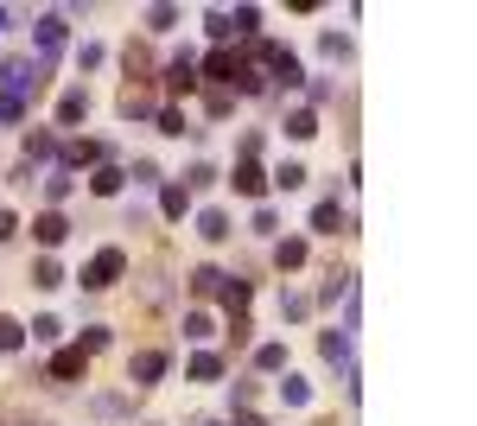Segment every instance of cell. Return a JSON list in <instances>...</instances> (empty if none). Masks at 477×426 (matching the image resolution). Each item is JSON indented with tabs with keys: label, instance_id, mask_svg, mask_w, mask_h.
Returning <instances> with one entry per match:
<instances>
[{
	"label": "cell",
	"instance_id": "37",
	"mask_svg": "<svg viewBox=\"0 0 477 426\" xmlns=\"http://www.w3.org/2000/svg\"><path fill=\"white\" fill-rule=\"evenodd\" d=\"M102 343H108V325H83V343H77V350H83V357H96V350H102Z\"/></svg>",
	"mask_w": 477,
	"mask_h": 426
},
{
	"label": "cell",
	"instance_id": "35",
	"mask_svg": "<svg viewBox=\"0 0 477 426\" xmlns=\"http://www.w3.org/2000/svg\"><path fill=\"white\" fill-rule=\"evenodd\" d=\"M0 121H7V127H20V121H26V102H20V96H7V90H0Z\"/></svg>",
	"mask_w": 477,
	"mask_h": 426
},
{
	"label": "cell",
	"instance_id": "2",
	"mask_svg": "<svg viewBox=\"0 0 477 426\" xmlns=\"http://www.w3.org/2000/svg\"><path fill=\"white\" fill-rule=\"evenodd\" d=\"M121 274H127V255L121 248H96V261L83 267V293H108Z\"/></svg>",
	"mask_w": 477,
	"mask_h": 426
},
{
	"label": "cell",
	"instance_id": "48",
	"mask_svg": "<svg viewBox=\"0 0 477 426\" xmlns=\"http://www.w3.org/2000/svg\"><path fill=\"white\" fill-rule=\"evenodd\" d=\"M230 426H261V413H248V407H242V413H236Z\"/></svg>",
	"mask_w": 477,
	"mask_h": 426
},
{
	"label": "cell",
	"instance_id": "41",
	"mask_svg": "<svg viewBox=\"0 0 477 426\" xmlns=\"http://www.w3.org/2000/svg\"><path fill=\"white\" fill-rule=\"evenodd\" d=\"M147 26H153V32H172L178 13H172V7H147Z\"/></svg>",
	"mask_w": 477,
	"mask_h": 426
},
{
	"label": "cell",
	"instance_id": "29",
	"mask_svg": "<svg viewBox=\"0 0 477 426\" xmlns=\"http://www.w3.org/2000/svg\"><path fill=\"white\" fill-rule=\"evenodd\" d=\"M71 185H77V178H71V172H64V166H57V172L45 178V197H51V210H57L64 197H71Z\"/></svg>",
	"mask_w": 477,
	"mask_h": 426
},
{
	"label": "cell",
	"instance_id": "22",
	"mask_svg": "<svg viewBox=\"0 0 477 426\" xmlns=\"http://www.w3.org/2000/svg\"><path fill=\"white\" fill-rule=\"evenodd\" d=\"M337 293H351V274H344V267H331V274H325L318 300H325V306H337Z\"/></svg>",
	"mask_w": 477,
	"mask_h": 426
},
{
	"label": "cell",
	"instance_id": "4",
	"mask_svg": "<svg viewBox=\"0 0 477 426\" xmlns=\"http://www.w3.org/2000/svg\"><path fill=\"white\" fill-rule=\"evenodd\" d=\"M204 77H217V83H236V77H242V51H236V45H217L211 57H204ZM204 77H197V83H204Z\"/></svg>",
	"mask_w": 477,
	"mask_h": 426
},
{
	"label": "cell",
	"instance_id": "23",
	"mask_svg": "<svg viewBox=\"0 0 477 426\" xmlns=\"http://www.w3.org/2000/svg\"><path fill=\"white\" fill-rule=\"evenodd\" d=\"M306 178H312V172H306V166H299V160H287V166H281V172H274V178H267V185H281V191H299V185H306Z\"/></svg>",
	"mask_w": 477,
	"mask_h": 426
},
{
	"label": "cell",
	"instance_id": "45",
	"mask_svg": "<svg viewBox=\"0 0 477 426\" xmlns=\"http://www.w3.org/2000/svg\"><path fill=\"white\" fill-rule=\"evenodd\" d=\"M274 230H281V217H274V210L261 204V210H255V236H274Z\"/></svg>",
	"mask_w": 477,
	"mask_h": 426
},
{
	"label": "cell",
	"instance_id": "21",
	"mask_svg": "<svg viewBox=\"0 0 477 426\" xmlns=\"http://www.w3.org/2000/svg\"><path fill=\"white\" fill-rule=\"evenodd\" d=\"M274 261H281V274H293V267H306V242H299V236H287V242L274 248Z\"/></svg>",
	"mask_w": 477,
	"mask_h": 426
},
{
	"label": "cell",
	"instance_id": "40",
	"mask_svg": "<svg viewBox=\"0 0 477 426\" xmlns=\"http://www.w3.org/2000/svg\"><path fill=\"white\" fill-rule=\"evenodd\" d=\"M217 325H211V312H185V337H211Z\"/></svg>",
	"mask_w": 477,
	"mask_h": 426
},
{
	"label": "cell",
	"instance_id": "27",
	"mask_svg": "<svg viewBox=\"0 0 477 426\" xmlns=\"http://www.w3.org/2000/svg\"><path fill=\"white\" fill-rule=\"evenodd\" d=\"M217 376H223V357H211V350L191 357V382H217Z\"/></svg>",
	"mask_w": 477,
	"mask_h": 426
},
{
	"label": "cell",
	"instance_id": "47",
	"mask_svg": "<svg viewBox=\"0 0 477 426\" xmlns=\"http://www.w3.org/2000/svg\"><path fill=\"white\" fill-rule=\"evenodd\" d=\"M20 236V217H13V210H0V242H13Z\"/></svg>",
	"mask_w": 477,
	"mask_h": 426
},
{
	"label": "cell",
	"instance_id": "50",
	"mask_svg": "<svg viewBox=\"0 0 477 426\" xmlns=\"http://www.w3.org/2000/svg\"><path fill=\"white\" fill-rule=\"evenodd\" d=\"M20 426H51V420H20Z\"/></svg>",
	"mask_w": 477,
	"mask_h": 426
},
{
	"label": "cell",
	"instance_id": "13",
	"mask_svg": "<svg viewBox=\"0 0 477 426\" xmlns=\"http://www.w3.org/2000/svg\"><path fill=\"white\" fill-rule=\"evenodd\" d=\"M318 350H325V363H331V369H351V331H325Z\"/></svg>",
	"mask_w": 477,
	"mask_h": 426
},
{
	"label": "cell",
	"instance_id": "20",
	"mask_svg": "<svg viewBox=\"0 0 477 426\" xmlns=\"http://www.w3.org/2000/svg\"><path fill=\"white\" fill-rule=\"evenodd\" d=\"M127 77H134V83L153 77V51H147V45H127Z\"/></svg>",
	"mask_w": 477,
	"mask_h": 426
},
{
	"label": "cell",
	"instance_id": "28",
	"mask_svg": "<svg viewBox=\"0 0 477 426\" xmlns=\"http://www.w3.org/2000/svg\"><path fill=\"white\" fill-rule=\"evenodd\" d=\"M32 287H64V267L45 255V261H32Z\"/></svg>",
	"mask_w": 477,
	"mask_h": 426
},
{
	"label": "cell",
	"instance_id": "3",
	"mask_svg": "<svg viewBox=\"0 0 477 426\" xmlns=\"http://www.w3.org/2000/svg\"><path fill=\"white\" fill-rule=\"evenodd\" d=\"M57 153H64V172H71V178H77L83 166L96 172L102 160H115V147H108V140H64V147H57Z\"/></svg>",
	"mask_w": 477,
	"mask_h": 426
},
{
	"label": "cell",
	"instance_id": "30",
	"mask_svg": "<svg viewBox=\"0 0 477 426\" xmlns=\"http://www.w3.org/2000/svg\"><path fill=\"white\" fill-rule=\"evenodd\" d=\"M185 204H191L185 185H166V191H160V210H166V217H185Z\"/></svg>",
	"mask_w": 477,
	"mask_h": 426
},
{
	"label": "cell",
	"instance_id": "31",
	"mask_svg": "<svg viewBox=\"0 0 477 426\" xmlns=\"http://www.w3.org/2000/svg\"><path fill=\"white\" fill-rule=\"evenodd\" d=\"M255 26H261L255 7H236V13H230V32H236V39H255Z\"/></svg>",
	"mask_w": 477,
	"mask_h": 426
},
{
	"label": "cell",
	"instance_id": "8",
	"mask_svg": "<svg viewBox=\"0 0 477 426\" xmlns=\"http://www.w3.org/2000/svg\"><path fill=\"white\" fill-rule=\"evenodd\" d=\"M166 90H172V96H191V90H197V64H191V51H178V57L166 64Z\"/></svg>",
	"mask_w": 477,
	"mask_h": 426
},
{
	"label": "cell",
	"instance_id": "33",
	"mask_svg": "<svg viewBox=\"0 0 477 426\" xmlns=\"http://www.w3.org/2000/svg\"><path fill=\"white\" fill-rule=\"evenodd\" d=\"M20 343H26V325L0 312V350H20Z\"/></svg>",
	"mask_w": 477,
	"mask_h": 426
},
{
	"label": "cell",
	"instance_id": "11",
	"mask_svg": "<svg viewBox=\"0 0 477 426\" xmlns=\"http://www.w3.org/2000/svg\"><path fill=\"white\" fill-rule=\"evenodd\" d=\"M230 185H236L242 197H261V191H267V172H261L255 160H236V172H230Z\"/></svg>",
	"mask_w": 477,
	"mask_h": 426
},
{
	"label": "cell",
	"instance_id": "24",
	"mask_svg": "<svg viewBox=\"0 0 477 426\" xmlns=\"http://www.w3.org/2000/svg\"><path fill=\"white\" fill-rule=\"evenodd\" d=\"M160 134H172V140H185V134H197V127L185 121V109H160Z\"/></svg>",
	"mask_w": 477,
	"mask_h": 426
},
{
	"label": "cell",
	"instance_id": "18",
	"mask_svg": "<svg viewBox=\"0 0 477 426\" xmlns=\"http://www.w3.org/2000/svg\"><path fill=\"white\" fill-rule=\"evenodd\" d=\"M255 369H261V376H281V369H287V343H261V350H255Z\"/></svg>",
	"mask_w": 477,
	"mask_h": 426
},
{
	"label": "cell",
	"instance_id": "44",
	"mask_svg": "<svg viewBox=\"0 0 477 426\" xmlns=\"http://www.w3.org/2000/svg\"><path fill=\"white\" fill-rule=\"evenodd\" d=\"M204 26H211V39H217V45H230V39H236V32H230V13H211Z\"/></svg>",
	"mask_w": 477,
	"mask_h": 426
},
{
	"label": "cell",
	"instance_id": "39",
	"mask_svg": "<svg viewBox=\"0 0 477 426\" xmlns=\"http://www.w3.org/2000/svg\"><path fill=\"white\" fill-rule=\"evenodd\" d=\"M217 185V166H191V178H185V191H211Z\"/></svg>",
	"mask_w": 477,
	"mask_h": 426
},
{
	"label": "cell",
	"instance_id": "25",
	"mask_svg": "<svg viewBox=\"0 0 477 426\" xmlns=\"http://www.w3.org/2000/svg\"><path fill=\"white\" fill-rule=\"evenodd\" d=\"M312 134H318V115H312V109L287 115V140H312Z\"/></svg>",
	"mask_w": 477,
	"mask_h": 426
},
{
	"label": "cell",
	"instance_id": "36",
	"mask_svg": "<svg viewBox=\"0 0 477 426\" xmlns=\"http://www.w3.org/2000/svg\"><path fill=\"white\" fill-rule=\"evenodd\" d=\"M166 293H172V287H166V267H160V261H153V267H147V300H153V306H160V300H166Z\"/></svg>",
	"mask_w": 477,
	"mask_h": 426
},
{
	"label": "cell",
	"instance_id": "46",
	"mask_svg": "<svg viewBox=\"0 0 477 426\" xmlns=\"http://www.w3.org/2000/svg\"><path fill=\"white\" fill-rule=\"evenodd\" d=\"M96 64H102V45L83 39V45H77V70H96Z\"/></svg>",
	"mask_w": 477,
	"mask_h": 426
},
{
	"label": "cell",
	"instance_id": "12",
	"mask_svg": "<svg viewBox=\"0 0 477 426\" xmlns=\"http://www.w3.org/2000/svg\"><path fill=\"white\" fill-rule=\"evenodd\" d=\"M77 121H90V96L83 90H64L57 96V127H77Z\"/></svg>",
	"mask_w": 477,
	"mask_h": 426
},
{
	"label": "cell",
	"instance_id": "19",
	"mask_svg": "<svg viewBox=\"0 0 477 426\" xmlns=\"http://www.w3.org/2000/svg\"><path fill=\"white\" fill-rule=\"evenodd\" d=\"M197 236H204V242H230V217H223V210H204V217H197Z\"/></svg>",
	"mask_w": 477,
	"mask_h": 426
},
{
	"label": "cell",
	"instance_id": "14",
	"mask_svg": "<svg viewBox=\"0 0 477 426\" xmlns=\"http://www.w3.org/2000/svg\"><path fill=\"white\" fill-rule=\"evenodd\" d=\"M312 230H318V236H337V230H351V217L337 210V197H325V204L312 210Z\"/></svg>",
	"mask_w": 477,
	"mask_h": 426
},
{
	"label": "cell",
	"instance_id": "32",
	"mask_svg": "<svg viewBox=\"0 0 477 426\" xmlns=\"http://www.w3.org/2000/svg\"><path fill=\"white\" fill-rule=\"evenodd\" d=\"M90 413H96V420H121V413H127V401H121V395H96V401H90Z\"/></svg>",
	"mask_w": 477,
	"mask_h": 426
},
{
	"label": "cell",
	"instance_id": "38",
	"mask_svg": "<svg viewBox=\"0 0 477 426\" xmlns=\"http://www.w3.org/2000/svg\"><path fill=\"white\" fill-rule=\"evenodd\" d=\"M306 312H312L306 293H281V318H306Z\"/></svg>",
	"mask_w": 477,
	"mask_h": 426
},
{
	"label": "cell",
	"instance_id": "7",
	"mask_svg": "<svg viewBox=\"0 0 477 426\" xmlns=\"http://www.w3.org/2000/svg\"><path fill=\"white\" fill-rule=\"evenodd\" d=\"M115 109H121V121H141V115H153V90H147V83H127V90L115 96Z\"/></svg>",
	"mask_w": 477,
	"mask_h": 426
},
{
	"label": "cell",
	"instance_id": "42",
	"mask_svg": "<svg viewBox=\"0 0 477 426\" xmlns=\"http://www.w3.org/2000/svg\"><path fill=\"white\" fill-rule=\"evenodd\" d=\"M57 331H64L57 318H32V343H57Z\"/></svg>",
	"mask_w": 477,
	"mask_h": 426
},
{
	"label": "cell",
	"instance_id": "34",
	"mask_svg": "<svg viewBox=\"0 0 477 426\" xmlns=\"http://www.w3.org/2000/svg\"><path fill=\"white\" fill-rule=\"evenodd\" d=\"M318 45H325V57H331V64H344V57H351V39H344V32H325Z\"/></svg>",
	"mask_w": 477,
	"mask_h": 426
},
{
	"label": "cell",
	"instance_id": "10",
	"mask_svg": "<svg viewBox=\"0 0 477 426\" xmlns=\"http://www.w3.org/2000/svg\"><path fill=\"white\" fill-rule=\"evenodd\" d=\"M83 369H90V357L71 343V350H57V357H51V369H45V376H51V382H77Z\"/></svg>",
	"mask_w": 477,
	"mask_h": 426
},
{
	"label": "cell",
	"instance_id": "16",
	"mask_svg": "<svg viewBox=\"0 0 477 426\" xmlns=\"http://www.w3.org/2000/svg\"><path fill=\"white\" fill-rule=\"evenodd\" d=\"M32 236H39V242H45V248H57V242H64V236H71V223H64V210H45V217H39V223H32Z\"/></svg>",
	"mask_w": 477,
	"mask_h": 426
},
{
	"label": "cell",
	"instance_id": "17",
	"mask_svg": "<svg viewBox=\"0 0 477 426\" xmlns=\"http://www.w3.org/2000/svg\"><path fill=\"white\" fill-rule=\"evenodd\" d=\"M51 153H57V134H51V127H32V134H26V166H39V160H51Z\"/></svg>",
	"mask_w": 477,
	"mask_h": 426
},
{
	"label": "cell",
	"instance_id": "5",
	"mask_svg": "<svg viewBox=\"0 0 477 426\" xmlns=\"http://www.w3.org/2000/svg\"><path fill=\"white\" fill-rule=\"evenodd\" d=\"M166 363H172L166 350H141V357L127 363V382H134V388H153V382L166 376Z\"/></svg>",
	"mask_w": 477,
	"mask_h": 426
},
{
	"label": "cell",
	"instance_id": "6",
	"mask_svg": "<svg viewBox=\"0 0 477 426\" xmlns=\"http://www.w3.org/2000/svg\"><path fill=\"white\" fill-rule=\"evenodd\" d=\"M64 32H71V20H64V13H39V20H32V39H39L45 64H51V51H64Z\"/></svg>",
	"mask_w": 477,
	"mask_h": 426
},
{
	"label": "cell",
	"instance_id": "49",
	"mask_svg": "<svg viewBox=\"0 0 477 426\" xmlns=\"http://www.w3.org/2000/svg\"><path fill=\"white\" fill-rule=\"evenodd\" d=\"M0 32H13V13H7V7H0Z\"/></svg>",
	"mask_w": 477,
	"mask_h": 426
},
{
	"label": "cell",
	"instance_id": "15",
	"mask_svg": "<svg viewBox=\"0 0 477 426\" xmlns=\"http://www.w3.org/2000/svg\"><path fill=\"white\" fill-rule=\"evenodd\" d=\"M121 185H127V172H121V166H115V160H102V166H96V172H90V191H96V197H115V191H121Z\"/></svg>",
	"mask_w": 477,
	"mask_h": 426
},
{
	"label": "cell",
	"instance_id": "43",
	"mask_svg": "<svg viewBox=\"0 0 477 426\" xmlns=\"http://www.w3.org/2000/svg\"><path fill=\"white\" fill-rule=\"evenodd\" d=\"M127 178H134V185H160V166H153V160H134Z\"/></svg>",
	"mask_w": 477,
	"mask_h": 426
},
{
	"label": "cell",
	"instance_id": "9",
	"mask_svg": "<svg viewBox=\"0 0 477 426\" xmlns=\"http://www.w3.org/2000/svg\"><path fill=\"white\" fill-rule=\"evenodd\" d=\"M191 293L197 300H223L230 293V274L223 267H191Z\"/></svg>",
	"mask_w": 477,
	"mask_h": 426
},
{
	"label": "cell",
	"instance_id": "51",
	"mask_svg": "<svg viewBox=\"0 0 477 426\" xmlns=\"http://www.w3.org/2000/svg\"><path fill=\"white\" fill-rule=\"evenodd\" d=\"M197 426H223V420H197Z\"/></svg>",
	"mask_w": 477,
	"mask_h": 426
},
{
	"label": "cell",
	"instance_id": "26",
	"mask_svg": "<svg viewBox=\"0 0 477 426\" xmlns=\"http://www.w3.org/2000/svg\"><path fill=\"white\" fill-rule=\"evenodd\" d=\"M281 401H287V407H306V401H312V382H299V376L287 369V382H281Z\"/></svg>",
	"mask_w": 477,
	"mask_h": 426
},
{
	"label": "cell",
	"instance_id": "1",
	"mask_svg": "<svg viewBox=\"0 0 477 426\" xmlns=\"http://www.w3.org/2000/svg\"><path fill=\"white\" fill-rule=\"evenodd\" d=\"M0 77H7V96H20V102L32 96L39 102L45 83H51V64L45 57H13V64H0Z\"/></svg>",
	"mask_w": 477,
	"mask_h": 426
}]
</instances>
